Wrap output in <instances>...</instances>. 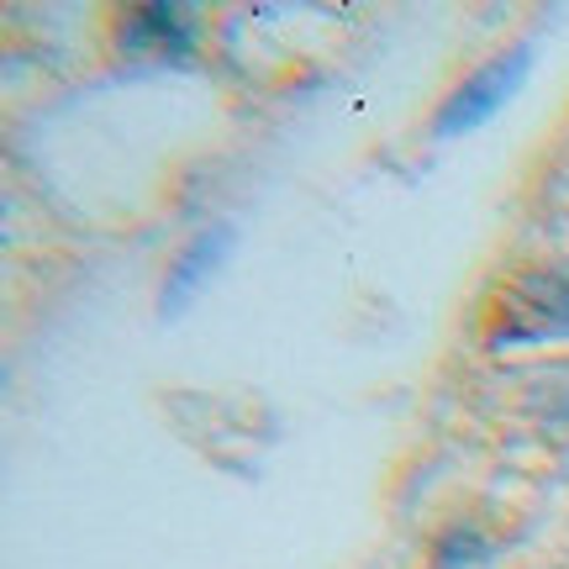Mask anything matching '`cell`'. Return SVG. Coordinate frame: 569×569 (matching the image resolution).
<instances>
[{"mask_svg": "<svg viewBox=\"0 0 569 569\" xmlns=\"http://www.w3.org/2000/svg\"><path fill=\"white\" fill-rule=\"evenodd\" d=\"M532 69V42H511L507 53H496L490 63H480L438 111V132H469V127L490 122L501 106L517 96L522 74Z\"/></svg>", "mask_w": 569, "mask_h": 569, "instance_id": "obj_1", "label": "cell"}, {"mask_svg": "<svg viewBox=\"0 0 569 569\" xmlns=\"http://www.w3.org/2000/svg\"><path fill=\"white\" fill-rule=\"evenodd\" d=\"M543 338H569L565 274H528L507 296V322L496 332V343H543Z\"/></svg>", "mask_w": 569, "mask_h": 569, "instance_id": "obj_2", "label": "cell"}, {"mask_svg": "<svg viewBox=\"0 0 569 569\" xmlns=\"http://www.w3.org/2000/svg\"><path fill=\"white\" fill-rule=\"evenodd\" d=\"M227 248H232V227L211 222L174 253V264H169V274H163V301H159L163 317H180L184 306L196 301V290L227 264Z\"/></svg>", "mask_w": 569, "mask_h": 569, "instance_id": "obj_3", "label": "cell"}, {"mask_svg": "<svg viewBox=\"0 0 569 569\" xmlns=\"http://www.w3.org/2000/svg\"><path fill=\"white\" fill-rule=\"evenodd\" d=\"M122 48L142 53V48H159V53H190L196 48V21L184 17L180 6H138L122 17Z\"/></svg>", "mask_w": 569, "mask_h": 569, "instance_id": "obj_4", "label": "cell"}]
</instances>
